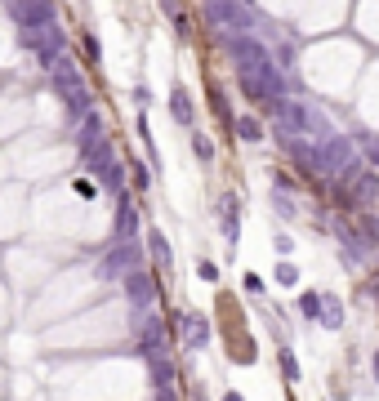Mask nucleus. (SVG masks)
Masks as SVG:
<instances>
[{"label":"nucleus","instance_id":"obj_1","mask_svg":"<svg viewBox=\"0 0 379 401\" xmlns=\"http://www.w3.org/2000/svg\"><path fill=\"white\" fill-rule=\"evenodd\" d=\"M49 90H54V98L68 107L72 121H80L85 112H94V94L85 85V76H80V67L68 54H58V63L49 67Z\"/></svg>","mask_w":379,"mask_h":401},{"label":"nucleus","instance_id":"obj_2","mask_svg":"<svg viewBox=\"0 0 379 401\" xmlns=\"http://www.w3.org/2000/svg\"><path fill=\"white\" fill-rule=\"evenodd\" d=\"M80 161H85V170L103 183L107 192H125V165H121V156H117V147H112V139L85 147V152H80Z\"/></svg>","mask_w":379,"mask_h":401},{"label":"nucleus","instance_id":"obj_3","mask_svg":"<svg viewBox=\"0 0 379 401\" xmlns=\"http://www.w3.org/2000/svg\"><path fill=\"white\" fill-rule=\"evenodd\" d=\"M121 290H125L129 316H134V326H139L143 316L152 312V304H156V277H152V272H147V267L139 263V267H129V272L121 277Z\"/></svg>","mask_w":379,"mask_h":401},{"label":"nucleus","instance_id":"obj_4","mask_svg":"<svg viewBox=\"0 0 379 401\" xmlns=\"http://www.w3.org/2000/svg\"><path fill=\"white\" fill-rule=\"evenodd\" d=\"M201 14L210 27H223V31H250L255 27V9L245 0H205Z\"/></svg>","mask_w":379,"mask_h":401},{"label":"nucleus","instance_id":"obj_5","mask_svg":"<svg viewBox=\"0 0 379 401\" xmlns=\"http://www.w3.org/2000/svg\"><path fill=\"white\" fill-rule=\"evenodd\" d=\"M23 36V49H31L45 67H54L58 54H68V31H63L58 23H49V27H36V31H18Z\"/></svg>","mask_w":379,"mask_h":401},{"label":"nucleus","instance_id":"obj_6","mask_svg":"<svg viewBox=\"0 0 379 401\" xmlns=\"http://www.w3.org/2000/svg\"><path fill=\"white\" fill-rule=\"evenodd\" d=\"M129 267H139V245L134 241H112V250L94 263V277L98 281H121Z\"/></svg>","mask_w":379,"mask_h":401},{"label":"nucleus","instance_id":"obj_7","mask_svg":"<svg viewBox=\"0 0 379 401\" xmlns=\"http://www.w3.org/2000/svg\"><path fill=\"white\" fill-rule=\"evenodd\" d=\"M9 18L18 31H36V27L58 23V9L54 0H9Z\"/></svg>","mask_w":379,"mask_h":401},{"label":"nucleus","instance_id":"obj_8","mask_svg":"<svg viewBox=\"0 0 379 401\" xmlns=\"http://www.w3.org/2000/svg\"><path fill=\"white\" fill-rule=\"evenodd\" d=\"M210 316L205 312H178V343L188 348V353H201L210 343Z\"/></svg>","mask_w":379,"mask_h":401},{"label":"nucleus","instance_id":"obj_9","mask_svg":"<svg viewBox=\"0 0 379 401\" xmlns=\"http://www.w3.org/2000/svg\"><path fill=\"white\" fill-rule=\"evenodd\" d=\"M134 339H139V353H143V357H156V353H166V316L147 312L143 321L134 326Z\"/></svg>","mask_w":379,"mask_h":401},{"label":"nucleus","instance_id":"obj_10","mask_svg":"<svg viewBox=\"0 0 379 401\" xmlns=\"http://www.w3.org/2000/svg\"><path fill=\"white\" fill-rule=\"evenodd\" d=\"M223 49H228V58H233L237 67H255L259 58H268V45L255 41L250 31H237V36H228V41H223Z\"/></svg>","mask_w":379,"mask_h":401},{"label":"nucleus","instance_id":"obj_11","mask_svg":"<svg viewBox=\"0 0 379 401\" xmlns=\"http://www.w3.org/2000/svg\"><path fill=\"white\" fill-rule=\"evenodd\" d=\"M139 237V205L125 192H117V214H112V241H134Z\"/></svg>","mask_w":379,"mask_h":401},{"label":"nucleus","instance_id":"obj_12","mask_svg":"<svg viewBox=\"0 0 379 401\" xmlns=\"http://www.w3.org/2000/svg\"><path fill=\"white\" fill-rule=\"evenodd\" d=\"M335 241H339L343 255H348V263H366L370 259V245L361 241V228L353 219H335Z\"/></svg>","mask_w":379,"mask_h":401},{"label":"nucleus","instance_id":"obj_13","mask_svg":"<svg viewBox=\"0 0 379 401\" xmlns=\"http://www.w3.org/2000/svg\"><path fill=\"white\" fill-rule=\"evenodd\" d=\"M219 223H223V241H228V250L237 255V241H241V200H237V192H228V196L219 200Z\"/></svg>","mask_w":379,"mask_h":401},{"label":"nucleus","instance_id":"obj_14","mask_svg":"<svg viewBox=\"0 0 379 401\" xmlns=\"http://www.w3.org/2000/svg\"><path fill=\"white\" fill-rule=\"evenodd\" d=\"M147 370H152V392L156 397H174V361L166 353L147 357Z\"/></svg>","mask_w":379,"mask_h":401},{"label":"nucleus","instance_id":"obj_15","mask_svg":"<svg viewBox=\"0 0 379 401\" xmlns=\"http://www.w3.org/2000/svg\"><path fill=\"white\" fill-rule=\"evenodd\" d=\"M348 192H353V205H366V200L379 196V170H375V165H366V170L348 183Z\"/></svg>","mask_w":379,"mask_h":401},{"label":"nucleus","instance_id":"obj_16","mask_svg":"<svg viewBox=\"0 0 379 401\" xmlns=\"http://www.w3.org/2000/svg\"><path fill=\"white\" fill-rule=\"evenodd\" d=\"M107 139V129H103V121H98V112H85L76 121V147L85 152V147H94V143H103Z\"/></svg>","mask_w":379,"mask_h":401},{"label":"nucleus","instance_id":"obj_17","mask_svg":"<svg viewBox=\"0 0 379 401\" xmlns=\"http://www.w3.org/2000/svg\"><path fill=\"white\" fill-rule=\"evenodd\" d=\"M147 255H152L156 272H170V263H174V250H170V241H166V232H161V228H152V232H147Z\"/></svg>","mask_w":379,"mask_h":401},{"label":"nucleus","instance_id":"obj_18","mask_svg":"<svg viewBox=\"0 0 379 401\" xmlns=\"http://www.w3.org/2000/svg\"><path fill=\"white\" fill-rule=\"evenodd\" d=\"M170 116L178 125H192L196 121V107H192V94L188 90H170Z\"/></svg>","mask_w":379,"mask_h":401},{"label":"nucleus","instance_id":"obj_19","mask_svg":"<svg viewBox=\"0 0 379 401\" xmlns=\"http://www.w3.org/2000/svg\"><path fill=\"white\" fill-rule=\"evenodd\" d=\"M317 321L326 330H343V304H339V299H331V294H321V316H317Z\"/></svg>","mask_w":379,"mask_h":401},{"label":"nucleus","instance_id":"obj_20","mask_svg":"<svg viewBox=\"0 0 379 401\" xmlns=\"http://www.w3.org/2000/svg\"><path fill=\"white\" fill-rule=\"evenodd\" d=\"M233 134H237L241 143H263V125H259V116H237Z\"/></svg>","mask_w":379,"mask_h":401},{"label":"nucleus","instance_id":"obj_21","mask_svg":"<svg viewBox=\"0 0 379 401\" xmlns=\"http://www.w3.org/2000/svg\"><path fill=\"white\" fill-rule=\"evenodd\" d=\"M192 156L201 161V165H214V156H219V152H214V139H210V134L192 129Z\"/></svg>","mask_w":379,"mask_h":401},{"label":"nucleus","instance_id":"obj_22","mask_svg":"<svg viewBox=\"0 0 379 401\" xmlns=\"http://www.w3.org/2000/svg\"><path fill=\"white\" fill-rule=\"evenodd\" d=\"M294 308H299V316H304V321H317V316H321V294H317V290H304Z\"/></svg>","mask_w":379,"mask_h":401},{"label":"nucleus","instance_id":"obj_23","mask_svg":"<svg viewBox=\"0 0 379 401\" xmlns=\"http://www.w3.org/2000/svg\"><path fill=\"white\" fill-rule=\"evenodd\" d=\"M272 210L282 214L286 223H290V219H299V210H294V196H290L286 188H277V192H272Z\"/></svg>","mask_w":379,"mask_h":401},{"label":"nucleus","instance_id":"obj_24","mask_svg":"<svg viewBox=\"0 0 379 401\" xmlns=\"http://www.w3.org/2000/svg\"><path fill=\"white\" fill-rule=\"evenodd\" d=\"M357 228H361V241H366L370 250H379V214H361Z\"/></svg>","mask_w":379,"mask_h":401},{"label":"nucleus","instance_id":"obj_25","mask_svg":"<svg viewBox=\"0 0 379 401\" xmlns=\"http://www.w3.org/2000/svg\"><path fill=\"white\" fill-rule=\"evenodd\" d=\"M277 361H282V379H286V383H299V361H294L290 348H282V353H277Z\"/></svg>","mask_w":379,"mask_h":401},{"label":"nucleus","instance_id":"obj_26","mask_svg":"<svg viewBox=\"0 0 379 401\" xmlns=\"http://www.w3.org/2000/svg\"><path fill=\"white\" fill-rule=\"evenodd\" d=\"M357 147L366 152V165L379 170V139H375V134H357Z\"/></svg>","mask_w":379,"mask_h":401},{"label":"nucleus","instance_id":"obj_27","mask_svg":"<svg viewBox=\"0 0 379 401\" xmlns=\"http://www.w3.org/2000/svg\"><path fill=\"white\" fill-rule=\"evenodd\" d=\"M210 107H214V116L223 121V129H233V125H237V116L228 112V98H223V94H214V98H210Z\"/></svg>","mask_w":379,"mask_h":401},{"label":"nucleus","instance_id":"obj_28","mask_svg":"<svg viewBox=\"0 0 379 401\" xmlns=\"http://www.w3.org/2000/svg\"><path fill=\"white\" fill-rule=\"evenodd\" d=\"M277 281H282V286H294V281H299V267H294L290 259H282L277 263Z\"/></svg>","mask_w":379,"mask_h":401},{"label":"nucleus","instance_id":"obj_29","mask_svg":"<svg viewBox=\"0 0 379 401\" xmlns=\"http://www.w3.org/2000/svg\"><path fill=\"white\" fill-rule=\"evenodd\" d=\"M196 272H201V281H219V267H214L210 259H201V263H196Z\"/></svg>","mask_w":379,"mask_h":401},{"label":"nucleus","instance_id":"obj_30","mask_svg":"<svg viewBox=\"0 0 379 401\" xmlns=\"http://www.w3.org/2000/svg\"><path fill=\"white\" fill-rule=\"evenodd\" d=\"M134 103H139V107H147V103H152V90L139 85V90H134Z\"/></svg>","mask_w":379,"mask_h":401},{"label":"nucleus","instance_id":"obj_31","mask_svg":"<svg viewBox=\"0 0 379 401\" xmlns=\"http://www.w3.org/2000/svg\"><path fill=\"white\" fill-rule=\"evenodd\" d=\"M85 54H90V58H94V63H98V54H103V45H98V41H94V36H85Z\"/></svg>","mask_w":379,"mask_h":401},{"label":"nucleus","instance_id":"obj_32","mask_svg":"<svg viewBox=\"0 0 379 401\" xmlns=\"http://www.w3.org/2000/svg\"><path fill=\"white\" fill-rule=\"evenodd\" d=\"M156 5H161V14H170V18L178 14V0H156Z\"/></svg>","mask_w":379,"mask_h":401},{"label":"nucleus","instance_id":"obj_33","mask_svg":"<svg viewBox=\"0 0 379 401\" xmlns=\"http://www.w3.org/2000/svg\"><path fill=\"white\" fill-rule=\"evenodd\" d=\"M370 375L379 379V348H375V353H370Z\"/></svg>","mask_w":379,"mask_h":401},{"label":"nucleus","instance_id":"obj_34","mask_svg":"<svg viewBox=\"0 0 379 401\" xmlns=\"http://www.w3.org/2000/svg\"><path fill=\"white\" fill-rule=\"evenodd\" d=\"M370 294H375V304H379V281H375V286H370Z\"/></svg>","mask_w":379,"mask_h":401}]
</instances>
